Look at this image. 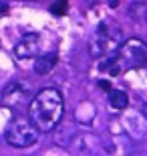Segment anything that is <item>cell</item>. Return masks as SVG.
Masks as SVG:
<instances>
[{
    "label": "cell",
    "instance_id": "obj_12",
    "mask_svg": "<svg viewBox=\"0 0 147 156\" xmlns=\"http://www.w3.org/2000/svg\"><path fill=\"white\" fill-rule=\"evenodd\" d=\"M6 10H8V6H6V4H0V12H6Z\"/></svg>",
    "mask_w": 147,
    "mask_h": 156
},
{
    "label": "cell",
    "instance_id": "obj_13",
    "mask_svg": "<svg viewBox=\"0 0 147 156\" xmlns=\"http://www.w3.org/2000/svg\"><path fill=\"white\" fill-rule=\"evenodd\" d=\"M143 114H145V118H147V104L143 105Z\"/></svg>",
    "mask_w": 147,
    "mask_h": 156
},
{
    "label": "cell",
    "instance_id": "obj_8",
    "mask_svg": "<svg viewBox=\"0 0 147 156\" xmlns=\"http://www.w3.org/2000/svg\"><path fill=\"white\" fill-rule=\"evenodd\" d=\"M109 105L113 110H125L129 105V95L123 89H111L109 91Z\"/></svg>",
    "mask_w": 147,
    "mask_h": 156
},
{
    "label": "cell",
    "instance_id": "obj_5",
    "mask_svg": "<svg viewBox=\"0 0 147 156\" xmlns=\"http://www.w3.org/2000/svg\"><path fill=\"white\" fill-rule=\"evenodd\" d=\"M40 53V37L36 33H28L14 45V55L18 59H34Z\"/></svg>",
    "mask_w": 147,
    "mask_h": 156
},
{
    "label": "cell",
    "instance_id": "obj_3",
    "mask_svg": "<svg viewBox=\"0 0 147 156\" xmlns=\"http://www.w3.org/2000/svg\"><path fill=\"white\" fill-rule=\"evenodd\" d=\"M121 43H123V35H121V29H119L117 24L111 27L107 23H101L97 33H95V37L89 43V53L93 59L111 57L113 53L119 51Z\"/></svg>",
    "mask_w": 147,
    "mask_h": 156
},
{
    "label": "cell",
    "instance_id": "obj_9",
    "mask_svg": "<svg viewBox=\"0 0 147 156\" xmlns=\"http://www.w3.org/2000/svg\"><path fill=\"white\" fill-rule=\"evenodd\" d=\"M51 10H52V14H57V16L65 14V12H67V0H57V2L51 6Z\"/></svg>",
    "mask_w": 147,
    "mask_h": 156
},
{
    "label": "cell",
    "instance_id": "obj_10",
    "mask_svg": "<svg viewBox=\"0 0 147 156\" xmlns=\"http://www.w3.org/2000/svg\"><path fill=\"white\" fill-rule=\"evenodd\" d=\"M99 87H101V89H105V91H111V89H113V87H111V83H109V81H105V79H101L99 81Z\"/></svg>",
    "mask_w": 147,
    "mask_h": 156
},
{
    "label": "cell",
    "instance_id": "obj_1",
    "mask_svg": "<svg viewBox=\"0 0 147 156\" xmlns=\"http://www.w3.org/2000/svg\"><path fill=\"white\" fill-rule=\"evenodd\" d=\"M65 114V99L57 87L40 89L28 104V116L40 132H51L61 124Z\"/></svg>",
    "mask_w": 147,
    "mask_h": 156
},
{
    "label": "cell",
    "instance_id": "obj_7",
    "mask_svg": "<svg viewBox=\"0 0 147 156\" xmlns=\"http://www.w3.org/2000/svg\"><path fill=\"white\" fill-rule=\"evenodd\" d=\"M55 63H57V55H55V53L38 57L36 61H34V71H36V75H46V73L55 67Z\"/></svg>",
    "mask_w": 147,
    "mask_h": 156
},
{
    "label": "cell",
    "instance_id": "obj_6",
    "mask_svg": "<svg viewBox=\"0 0 147 156\" xmlns=\"http://www.w3.org/2000/svg\"><path fill=\"white\" fill-rule=\"evenodd\" d=\"M2 99H4L8 105H12V108H16V105L24 104V101H28V104H30L28 87L24 85V83H20V81H14V83H10V85L4 89Z\"/></svg>",
    "mask_w": 147,
    "mask_h": 156
},
{
    "label": "cell",
    "instance_id": "obj_11",
    "mask_svg": "<svg viewBox=\"0 0 147 156\" xmlns=\"http://www.w3.org/2000/svg\"><path fill=\"white\" fill-rule=\"evenodd\" d=\"M107 2H109V6H117L119 4V0H107Z\"/></svg>",
    "mask_w": 147,
    "mask_h": 156
},
{
    "label": "cell",
    "instance_id": "obj_2",
    "mask_svg": "<svg viewBox=\"0 0 147 156\" xmlns=\"http://www.w3.org/2000/svg\"><path fill=\"white\" fill-rule=\"evenodd\" d=\"M147 67V43L141 39H127L121 43L117 57L111 59L107 69L111 75H121L129 69Z\"/></svg>",
    "mask_w": 147,
    "mask_h": 156
},
{
    "label": "cell",
    "instance_id": "obj_4",
    "mask_svg": "<svg viewBox=\"0 0 147 156\" xmlns=\"http://www.w3.org/2000/svg\"><path fill=\"white\" fill-rule=\"evenodd\" d=\"M38 134H40V130L34 126L32 120H14L8 126L4 138L14 148H28V146L36 144Z\"/></svg>",
    "mask_w": 147,
    "mask_h": 156
}]
</instances>
